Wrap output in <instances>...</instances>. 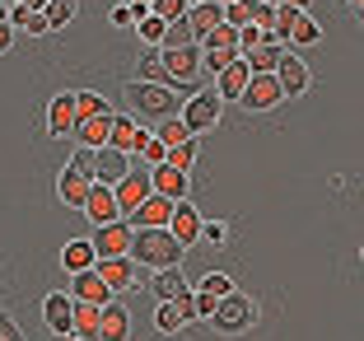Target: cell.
I'll list each match as a JSON object with an SVG mask.
<instances>
[{"mask_svg":"<svg viewBox=\"0 0 364 341\" xmlns=\"http://www.w3.org/2000/svg\"><path fill=\"white\" fill-rule=\"evenodd\" d=\"M187 5H196V0H187Z\"/></svg>","mask_w":364,"mask_h":341,"instance_id":"11a10c76","label":"cell"},{"mask_svg":"<svg viewBox=\"0 0 364 341\" xmlns=\"http://www.w3.org/2000/svg\"><path fill=\"white\" fill-rule=\"evenodd\" d=\"M98 112H112V103H107L103 94H94V89H75V122L80 117H98Z\"/></svg>","mask_w":364,"mask_h":341,"instance_id":"e575fe53","label":"cell"},{"mask_svg":"<svg viewBox=\"0 0 364 341\" xmlns=\"http://www.w3.org/2000/svg\"><path fill=\"white\" fill-rule=\"evenodd\" d=\"M136 33H140V43H145V47H159L164 33H168V19H159L154 10H145V14L136 19Z\"/></svg>","mask_w":364,"mask_h":341,"instance_id":"1f68e13d","label":"cell"},{"mask_svg":"<svg viewBox=\"0 0 364 341\" xmlns=\"http://www.w3.org/2000/svg\"><path fill=\"white\" fill-rule=\"evenodd\" d=\"M98 313L103 304H89V299H75V337H98Z\"/></svg>","mask_w":364,"mask_h":341,"instance_id":"4dcf8cb0","label":"cell"},{"mask_svg":"<svg viewBox=\"0 0 364 341\" xmlns=\"http://www.w3.org/2000/svg\"><path fill=\"white\" fill-rule=\"evenodd\" d=\"M89 187H94V178H89L85 169H75V164H70V169L61 173V178H56V196H61L65 206H85V196H89Z\"/></svg>","mask_w":364,"mask_h":341,"instance_id":"d6986e66","label":"cell"},{"mask_svg":"<svg viewBox=\"0 0 364 341\" xmlns=\"http://www.w3.org/2000/svg\"><path fill=\"white\" fill-rule=\"evenodd\" d=\"M201 290H210V295H229V290H234V280H229V271H205V276H201Z\"/></svg>","mask_w":364,"mask_h":341,"instance_id":"7bdbcfd3","label":"cell"},{"mask_svg":"<svg viewBox=\"0 0 364 341\" xmlns=\"http://www.w3.org/2000/svg\"><path fill=\"white\" fill-rule=\"evenodd\" d=\"M127 103H131V112L145 117V122H164V117H173V112H182L178 89H173L168 80H140V75L127 85Z\"/></svg>","mask_w":364,"mask_h":341,"instance_id":"7a4b0ae2","label":"cell"},{"mask_svg":"<svg viewBox=\"0 0 364 341\" xmlns=\"http://www.w3.org/2000/svg\"><path fill=\"white\" fill-rule=\"evenodd\" d=\"M14 337H19V327L10 318H0V341H14Z\"/></svg>","mask_w":364,"mask_h":341,"instance_id":"bcb514c9","label":"cell"},{"mask_svg":"<svg viewBox=\"0 0 364 341\" xmlns=\"http://www.w3.org/2000/svg\"><path fill=\"white\" fill-rule=\"evenodd\" d=\"M150 187H154L159 196H173V201L192 196V182H187V173L173 169V164H150Z\"/></svg>","mask_w":364,"mask_h":341,"instance_id":"4fadbf2b","label":"cell"},{"mask_svg":"<svg viewBox=\"0 0 364 341\" xmlns=\"http://www.w3.org/2000/svg\"><path fill=\"white\" fill-rule=\"evenodd\" d=\"M220 112H225V98L215 94V89H201V94H192L187 103H182V122L201 136V131L220 127Z\"/></svg>","mask_w":364,"mask_h":341,"instance_id":"52a82bcc","label":"cell"},{"mask_svg":"<svg viewBox=\"0 0 364 341\" xmlns=\"http://www.w3.org/2000/svg\"><path fill=\"white\" fill-rule=\"evenodd\" d=\"M140 80H168V75H164L159 52H145V56H140Z\"/></svg>","mask_w":364,"mask_h":341,"instance_id":"ee69618b","label":"cell"},{"mask_svg":"<svg viewBox=\"0 0 364 341\" xmlns=\"http://www.w3.org/2000/svg\"><path fill=\"white\" fill-rule=\"evenodd\" d=\"M280 98H285V89H280L276 70H252L247 85H243V94H238V103H243L247 112H271Z\"/></svg>","mask_w":364,"mask_h":341,"instance_id":"8992f818","label":"cell"},{"mask_svg":"<svg viewBox=\"0 0 364 341\" xmlns=\"http://www.w3.org/2000/svg\"><path fill=\"white\" fill-rule=\"evenodd\" d=\"M107 131H112V112H98V117H80L70 136H75V145L98 149V145H107Z\"/></svg>","mask_w":364,"mask_h":341,"instance_id":"7402d4cb","label":"cell"},{"mask_svg":"<svg viewBox=\"0 0 364 341\" xmlns=\"http://www.w3.org/2000/svg\"><path fill=\"white\" fill-rule=\"evenodd\" d=\"M140 14H145V5H127V0H117L107 19H112V28H136V19H140Z\"/></svg>","mask_w":364,"mask_h":341,"instance_id":"f35d334b","label":"cell"},{"mask_svg":"<svg viewBox=\"0 0 364 341\" xmlns=\"http://www.w3.org/2000/svg\"><path fill=\"white\" fill-rule=\"evenodd\" d=\"M168 229H173V238H178L182 248L201 238V215H196V206L187 201V196H182V201L173 206V220H168Z\"/></svg>","mask_w":364,"mask_h":341,"instance_id":"ac0fdd59","label":"cell"},{"mask_svg":"<svg viewBox=\"0 0 364 341\" xmlns=\"http://www.w3.org/2000/svg\"><path fill=\"white\" fill-rule=\"evenodd\" d=\"M247 75H252V70H247L243 52H238L229 65L215 70V94H220V98H238V94H243V85H247Z\"/></svg>","mask_w":364,"mask_h":341,"instance_id":"ffe728a7","label":"cell"},{"mask_svg":"<svg viewBox=\"0 0 364 341\" xmlns=\"http://www.w3.org/2000/svg\"><path fill=\"white\" fill-rule=\"evenodd\" d=\"M154 14H159V19H168V23H178L182 14H187V0H154L150 5Z\"/></svg>","mask_w":364,"mask_h":341,"instance_id":"b9f144b4","label":"cell"},{"mask_svg":"<svg viewBox=\"0 0 364 341\" xmlns=\"http://www.w3.org/2000/svg\"><path fill=\"white\" fill-rule=\"evenodd\" d=\"M154 136H159L164 145H182V140H192L196 131L187 127V122H182V112H173V117H164L159 127H154Z\"/></svg>","mask_w":364,"mask_h":341,"instance_id":"d6a6232c","label":"cell"},{"mask_svg":"<svg viewBox=\"0 0 364 341\" xmlns=\"http://www.w3.org/2000/svg\"><path fill=\"white\" fill-rule=\"evenodd\" d=\"M150 140V127H140V117H117L112 112V131H107V145L127 149V154H140V145Z\"/></svg>","mask_w":364,"mask_h":341,"instance_id":"7c38bea8","label":"cell"},{"mask_svg":"<svg viewBox=\"0 0 364 341\" xmlns=\"http://www.w3.org/2000/svg\"><path fill=\"white\" fill-rule=\"evenodd\" d=\"M70 295H75V299H89V304H107V299H112V290H107V280L89 267V271H75V290H70Z\"/></svg>","mask_w":364,"mask_h":341,"instance_id":"4316f807","label":"cell"},{"mask_svg":"<svg viewBox=\"0 0 364 341\" xmlns=\"http://www.w3.org/2000/svg\"><path fill=\"white\" fill-rule=\"evenodd\" d=\"M94 271L107 280V290H112V295H122V290H131L140 280V267H136V257H131V253H122V257H98Z\"/></svg>","mask_w":364,"mask_h":341,"instance_id":"9c48e42d","label":"cell"},{"mask_svg":"<svg viewBox=\"0 0 364 341\" xmlns=\"http://www.w3.org/2000/svg\"><path fill=\"white\" fill-rule=\"evenodd\" d=\"M215 304H220V295H210L201 285L192 290V318H215Z\"/></svg>","mask_w":364,"mask_h":341,"instance_id":"ab89813d","label":"cell"},{"mask_svg":"<svg viewBox=\"0 0 364 341\" xmlns=\"http://www.w3.org/2000/svg\"><path fill=\"white\" fill-rule=\"evenodd\" d=\"M131 169V154L117 145H98L94 149V182H117Z\"/></svg>","mask_w":364,"mask_h":341,"instance_id":"2e32d148","label":"cell"},{"mask_svg":"<svg viewBox=\"0 0 364 341\" xmlns=\"http://www.w3.org/2000/svg\"><path fill=\"white\" fill-rule=\"evenodd\" d=\"M276 5H294V10H309L313 0H276Z\"/></svg>","mask_w":364,"mask_h":341,"instance_id":"c3c4849f","label":"cell"},{"mask_svg":"<svg viewBox=\"0 0 364 341\" xmlns=\"http://www.w3.org/2000/svg\"><path fill=\"white\" fill-rule=\"evenodd\" d=\"M150 290H154V299H182V295H192V280L182 276L178 267H159L154 280H150Z\"/></svg>","mask_w":364,"mask_h":341,"instance_id":"cb8c5ba5","label":"cell"},{"mask_svg":"<svg viewBox=\"0 0 364 341\" xmlns=\"http://www.w3.org/2000/svg\"><path fill=\"white\" fill-rule=\"evenodd\" d=\"M201 47H205V52H210V47H229V52H243V47H238V28H234L229 19H220V23H215V28L201 38Z\"/></svg>","mask_w":364,"mask_h":341,"instance_id":"836d02e7","label":"cell"},{"mask_svg":"<svg viewBox=\"0 0 364 341\" xmlns=\"http://www.w3.org/2000/svg\"><path fill=\"white\" fill-rule=\"evenodd\" d=\"M127 5H145V10H150V5H154V0H127Z\"/></svg>","mask_w":364,"mask_h":341,"instance_id":"681fc988","label":"cell"},{"mask_svg":"<svg viewBox=\"0 0 364 341\" xmlns=\"http://www.w3.org/2000/svg\"><path fill=\"white\" fill-rule=\"evenodd\" d=\"M10 47H14V23H10V19H0V56L10 52Z\"/></svg>","mask_w":364,"mask_h":341,"instance_id":"f6af8a7d","label":"cell"},{"mask_svg":"<svg viewBox=\"0 0 364 341\" xmlns=\"http://www.w3.org/2000/svg\"><path fill=\"white\" fill-rule=\"evenodd\" d=\"M112 192H117V211H122V220H127V215L154 192V187H150V164H145V159H131V169L112 182Z\"/></svg>","mask_w":364,"mask_h":341,"instance_id":"277c9868","label":"cell"},{"mask_svg":"<svg viewBox=\"0 0 364 341\" xmlns=\"http://www.w3.org/2000/svg\"><path fill=\"white\" fill-rule=\"evenodd\" d=\"M47 131L52 136H70L75 131V94H56L47 103Z\"/></svg>","mask_w":364,"mask_h":341,"instance_id":"603a6c76","label":"cell"},{"mask_svg":"<svg viewBox=\"0 0 364 341\" xmlns=\"http://www.w3.org/2000/svg\"><path fill=\"white\" fill-rule=\"evenodd\" d=\"M355 10H360V28H364V5H355Z\"/></svg>","mask_w":364,"mask_h":341,"instance_id":"816d5d0a","label":"cell"},{"mask_svg":"<svg viewBox=\"0 0 364 341\" xmlns=\"http://www.w3.org/2000/svg\"><path fill=\"white\" fill-rule=\"evenodd\" d=\"M5 5H33V10H43L47 0H5Z\"/></svg>","mask_w":364,"mask_h":341,"instance_id":"7dc6e473","label":"cell"},{"mask_svg":"<svg viewBox=\"0 0 364 341\" xmlns=\"http://www.w3.org/2000/svg\"><path fill=\"white\" fill-rule=\"evenodd\" d=\"M131 257H136L140 271L178 267L182 262V243L173 238L168 224H136V234H131Z\"/></svg>","mask_w":364,"mask_h":341,"instance_id":"6da1fadb","label":"cell"},{"mask_svg":"<svg viewBox=\"0 0 364 341\" xmlns=\"http://www.w3.org/2000/svg\"><path fill=\"white\" fill-rule=\"evenodd\" d=\"M313 43H322V28H318V19H313L309 10H299V19H294V28H289V38H285V47H313Z\"/></svg>","mask_w":364,"mask_h":341,"instance_id":"f546056e","label":"cell"},{"mask_svg":"<svg viewBox=\"0 0 364 341\" xmlns=\"http://www.w3.org/2000/svg\"><path fill=\"white\" fill-rule=\"evenodd\" d=\"M210 322H215L220 332H247L252 322H257V304H252L247 295H238V290H229V295H220Z\"/></svg>","mask_w":364,"mask_h":341,"instance_id":"5b68a950","label":"cell"},{"mask_svg":"<svg viewBox=\"0 0 364 341\" xmlns=\"http://www.w3.org/2000/svg\"><path fill=\"white\" fill-rule=\"evenodd\" d=\"M267 5H276V0H267Z\"/></svg>","mask_w":364,"mask_h":341,"instance_id":"db71d44e","label":"cell"},{"mask_svg":"<svg viewBox=\"0 0 364 341\" xmlns=\"http://www.w3.org/2000/svg\"><path fill=\"white\" fill-rule=\"evenodd\" d=\"M201 243L225 248V243H229V224H220V220H210V224H205V220H201Z\"/></svg>","mask_w":364,"mask_h":341,"instance_id":"60d3db41","label":"cell"},{"mask_svg":"<svg viewBox=\"0 0 364 341\" xmlns=\"http://www.w3.org/2000/svg\"><path fill=\"white\" fill-rule=\"evenodd\" d=\"M280 56H285V47L276 43V38H262L257 47H243V61H247V70H276L280 65Z\"/></svg>","mask_w":364,"mask_h":341,"instance_id":"484cf974","label":"cell"},{"mask_svg":"<svg viewBox=\"0 0 364 341\" xmlns=\"http://www.w3.org/2000/svg\"><path fill=\"white\" fill-rule=\"evenodd\" d=\"M5 19H10L14 28H23V33H38V38H43V33H52V28H47V14L33 10V5H10V14H5Z\"/></svg>","mask_w":364,"mask_h":341,"instance_id":"f1b7e54d","label":"cell"},{"mask_svg":"<svg viewBox=\"0 0 364 341\" xmlns=\"http://www.w3.org/2000/svg\"><path fill=\"white\" fill-rule=\"evenodd\" d=\"M360 257H364V248H360Z\"/></svg>","mask_w":364,"mask_h":341,"instance_id":"6f0895ef","label":"cell"},{"mask_svg":"<svg viewBox=\"0 0 364 341\" xmlns=\"http://www.w3.org/2000/svg\"><path fill=\"white\" fill-rule=\"evenodd\" d=\"M131 234H136V224L131 220H107V224H94V253L98 257H122L131 253Z\"/></svg>","mask_w":364,"mask_h":341,"instance_id":"ba28073f","label":"cell"},{"mask_svg":"<svg viewBox=\"0 0 364 341\" xmlns=\"http://www.w3.org/2000/svg\"><path fill=\"white\" fill-rule=\"evenodd\" d=\"M276 80H280V89H285V98L304 94V89L313 85V75H309V65H304V56H294V52H285V56H280Z\"/></svg>","mask_w":364,"mask_h":341,"instance_id":"9a60e30c","label":"cell"},{"mask_svg":"<svg viewBox=\"0 0 364 341\" xmlns=\"http://www.w3.org/2000/svg\"><path fill=\"white\" fill-rule=\"evenodd\" d=\"M350 5H364V0H350Z\"/></svg>","mask_w":364,"mask_h":341,"instance_id":"f5cc1de1","label":"cell"},{"mask_svg":"<svg viewBox=\"0 0 364 341\" xmlns=\"http://www.w3.org/2000/svg\"><path fill=\"white\" fill-rule=\"evenodd\" d=\"M75 5H80V0H47V5H43L47 28H65V23L75 19Z\"/></svg>","mask_w":364,"mask_h":341,"instance_id":"8d00e7d4","label":"cell"},{"mask_svg":"<svg viewBox=\"0 0 364 341\" xmlns=\"http://www.w3.org/2000/svg\"><path fill=\"white\" fill-rule=\"evenodd\" d=\"M80 211L89 215L94 224H107V220H122V211H117V192H112V182H94L89 187V196H85V206Z\"/></svg>","mask_w":364,"mask_h":341,"instance_id":"8fae6325","label":"cell"},{"mask_svg":"<svg viewBox=\"0 0 364 341\" xmlns=\"http://www.w3.org/2000/svg\"><path fill=\"white\" fill-rule=\"evenodd\" d=\"M131 332V318H127V309L117 304V295L103 304V313H98V337H107V341H122Z\"/></svg>","mask_w":364,"mask_h":341,"instance_id":"d4e9b609","label":"cell"},{"mask_svg":"<svg viewBox=\"0 0 364 341\" xmlns=\"http://www.w3.org/2000/svg\"><path fill=\"white\" fill-rule=\"evenodd\" d=\"M159 309H154V327L159 332H182L187 322H192V295L182 299H154Z\"/></svg>","mask_w":364,"mask_h":341,"instance_id":"5bb4252c","label":"cell"},{"mask_svg":"<svg viewBox=\"0 0 364 341\" xmlns=\"http://www.w3.org/2000/svg\"><path fill=\"white\" fill-rule=\"evenodd\" d=\"M220 19H225V5H220V0H196V5H187V14H182V23L192 28L196 43H201V38H205V33H210Z\"/></svg>","mask_w":364,"mask_h":341,"instance_id":"e0dca14e","label":"cell"},{"mask_svg":"<svg viewBox=\"0 0 364 341\" xmlns=\"http://www.w3.org/2000/svg\"><path fill=\"white\" fill-rule=\"evenodd\" d=\"M294 19H299V10H294V5H276V14H271V38H276L280 47H285V38H289V28H294Z\"/></svg>","mask_w":364,"mask_h":341,"instance_id":"74e56055","label":"cell"},{"mask_svg":"<svg viewBox=\"0 0 364 341\" xmlns=\"http://www.w3.org/2000/svg\"><path fill=\"white\" fill-rule=\"evenodd\" d=\"M173 206H178L173 196H159V192H150L145 201L136 206V211L127 215V220H131V224H168V220H173Z\"/></svg>","mask_w":364,"mask_h":341,"instance_id":"44dd1931","label":"cell"},{"mask_svg":"<svg viewBox=\"0 0 364 341\" xmlns=\"http://www.w3.org/2000/svg\"><path fill=\"white\" fill-rule=\"evenodd\" d=\"M164 61V75H168V85H196V75H201V43L187 38V43H164L154 47Z\"/></svg>","mask_w":364,"mask_h":341,"instance_id":"3957f363","label":"cell"},{"mask_svg":"<svg viewBox=\"0 0 364 341\" xmlns=\"http://www.w3.org/2000/svg\"><path fill=\"white\" fill-rule=\"evenodd\" d=\"M43 318H47V327L56 332V337H75V295H47L43 299Z\"/></svg>","mask_w":364,"mask_h":341,"instance_id":"30bf717a","label":"cell"},{"mask_svg":"<svg viewBox=\"0 0 364 341\" xmlns=\"http://www.w3.org/2000/svg\"><path fill=\"white\" fill-rule=\"evenodd\" d=\"M164 164H173V169H182V173H192V164H196V136L182 140V145H168V149H164Z\"/></svg>","mask_w":364,"mask_h":341,"instance_id":"d590c367","label":"cell"},{"mask_svg":"<svg viewBox=\"0 0 364 341\" xmlns=\"http://www.w3.org/2000/svg\"><path fill=\"white\" fill-rule=\"evenodd\" d=\"M5 14H10V5H5V0H0V19H5Z\"/></svg>","mask_w":364,"mask_h":341,"instance_id":"f907efd6","label":"cell"},{"mask_svg":"<svg viewBox=\"0 0 364 341\" xmlns=\"http://www.w3.org/2000/svg\"><path fill=\"white\" fill-rule=\"evenodd\" d=\"M98 262V253H94V243H89V238H70V243L61 248V267L70 271V276H75V271H89Z\"/></svg>","mask_w":364,"mask_h":341,"instance_id":"83f0119b","label":"cell"},{"mask_svg":"<svg viewBox=\"0 0 364 341\" xmlns=\"http://www.w3.org/2000/svg\"><path fill=\"white\" fill-rule=\"evenodd\" d=\"M220 5H229V0H220Z\"/></svg>","mask_w":364,"mask_h":341,"instance_id":"9f6ffc18","label":"cell"}]
</instances>
